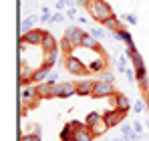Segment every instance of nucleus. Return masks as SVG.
Listing matches in <instances>:
<instances>
[{"mask_svg":"<svg viewBox=\"0 0 149 141\" xmlns=\"http://www.w3.org/2000/svg\"><path fill=\"white\" fill-rule=\"evenodd\" d=\"M89 10V14H91V18L93 20H97L99 24H103L107 18H111L115 12H113V8H111V4H107L105 0H93L91 2V6L87 8Z\"/></svg>","mask_w":149,"mask_h":141,"instance_id":"obj_1","label":"nucleus"},{"mask_svg":"<svg viewBox=\"0 0 149 141\" xmlns=\"http://www.w3.org/2000/svg\"><path fill=\"white\" fill-rule=\"evenodd\" d=\"M65 69L69 70L71 75H89L91 73V69L79 57H74L73 52L71 54H65Z\"/></svg>","mask_w":149,"mask_h":141,"instance_id":"obj_2","label":"nucleus"},{"mask_svg":"<svg viewBox=\"0 0 149 141\" xmlns=\"http://www.w3.org/2000/svg\"><path fill=\"white\" fill-rule=\"evenodd\" d=\"M38 101H42L38 93H36V87H32V85H24L22 87V105H24V109H22V113H26L28 109H32Z\"/></svg>","mask_w":149,"mask_h":141,"instance_id":"obj_3","label":"nucleus"},{"mask_svg":"<svg viewBox=\"0 0 149 141\" xmlns=\"http://www.w3.org/2000/svg\"><path fill=\"white\" fill-rule=\"evenodd\" d=\"M117 93V89L113 87V83H107V81H95V89H93V95L95 99H107V97H113Z\"/></svg>","mask_w":149,"mask_h":141,"instance_id":"obj_4","label":"nucleus"},{"mask_svg":"<svg viewBox=\"0 0 149 141\" xmlns=\"http://www.w3.org/2000/svg\"><path fill=\"white\" fill-rule=\"evenodd\" d=\"M127 113H129V111H123V109L113 107V109H109V111H105V113H103V119H105L107 127L111 129V127H117L119 123H123V119H125Z\"/></svg>","mask_w":149,"mask_h":141,"instance_id":"obj_5","label":"nucleus"},{"mask_svg":"<svg viewBox=\"0 0 149 141\" xmlns=\"http://www.w3.org/2000/svg\"><path fill=\"white\" fill-rule=\"evenodd\" d=\"M45 34H47V30H42V28H32V30H28L24 32L22 36H20V45H42V38H45Z\"/></svg>","mask_w":149,"mask_h":141,"instance_id":"obj_6","label":"nucleus"},{"mask_svg":"<svg viewBox=\"0 0 149 141\" xmlns=\"http://www.w3.org/2000/svg\"><path fill=\"white\" fill-rule=\"evenodd\" d=\"M85 30L81 28V26H69L67 30H65V36H69L71 38V43H73V47H83V38H85Z\"/></svg>","mask_w":149,"mask_h":141,"instance_id":"obj_7","label":"nucleus"},{"mask_svg":"<svg viewBox=\"0 0 149 141\" xmlns=\"http://www.w3.org/2000/svg\"><path fill=\"white\" fill-rule=\"evenodd\" d=\"M54 95L61 97V99L77 95V83H56L54 85Z\"/></svg>","mask_w":149,"mask_h":141,"instance_id":"obj_8","label":"nucleus"},{"mask_svg":"<svg viewBox=\"0 0 149 141\" xmlns=\"http://www.w3.org/2000/svg\"><path fill=\"white\" fill-rule=\"evenodd\" d=\"M83 123L81 121H69L65 127H63V131H61V141H74V133H77V129L81 127Z\"/></svg>","mask_w":149,"mask_h":141,"instance_id":"obj_9","label":"nucleus"},{"mask_svg":"<svg viewBox=\"0 0 149 141\" xmlns=\"http://www.w3.org/2000/svg\"><path fill=\"white\" fill-rule=\"evenodd\" d=\"M109 99H111V107H117V109H123V111L133 109V105L129 103V99H127L121 91H117V93L113 95V97H109Z\"/></svg>","mask_w":149,"mask_h":141,"instance_id":"obj_10","label":"nucleus"},{"mask_svg":"<svg viewBox=\"0 0 149 141\" xmlns=\"http://www.w3.org/2000/svg\"><path fill=\"white\" fill-rule=\"evenodd\" d=\"M135 81H137V87H139L141 91H149L147 67H139V69H135Z\"/></svg>","mask_w":149,"mask_h":141,"instance_id":"obj_11","label":"nucleus"},{"mask_svg":"<svg viewBox=\"0 0 149 141\" xmlns=\"http://www.w3.org/2000/svg\"><path fill=\"white\" fill-rule=\"evenodd\" d=\"M34 87H36V93H38L40 99H52V97H56V95H54V85H50L49 81L36 83Z\"/></svg>","mask_w":149,"mask_h":141,"instance_id":"obj_12","label":"nucleus"},{"mask_svg":"<svg viewBox=\"0 0 149 141\" xmlns=\"http://www.w3.org/2000/svg\"><path fill=\"white\" fill-rule=\"evenodd\" d=\"M93 89H95V81H91V79H83L77 83V95H81V97L93 95Z\"/></svg>","mask_w":149,"mask_h":141,"instance_id":"obj_13","label":"nucleus"},{"mask_svg":"<svg viewBox=\"0 0 149 141\" xmlns=\"http://www.w3.org/2000/svg\"><path fill=\"white\" fill-rule=\"evenodd\" d=\"M40 48L45 50V54H47V52H52V50H56V48H58V43H56V38L50 34L49 30H47L45 38H42V45H40Z\"/></svg>","mask_w":149,"mask_h":141,"instance_id":"obj_14","label":"nucleus"},{"mask_svg":"<svg viewBox=\"0 0 149 141\" xmlns=\"http://www.w3.org/2000/svg\"><path fill=\"white\" fill-rule=\"evenodd\" d=\"M93 139H95V135L87 125H81L74 133V141H93Z\"/></svg>","mask_w":149,"mask_h":141,"instance_id":"obj_15","label":"nucleus"},{"mask_svg":"<svg viewBox=\"0 0 149 141\" xmlns=\"http://www.w3.org/2000/svg\"><path fill=\"white\" fill-rule=\"evenodd\" d=\"M113 38H115V40H123L127 47H135V43H133V36H131V32H129L127 28H121V30L113 32Z\"/></svg>","mask_w":149,"mask_h":141,"instance_id":"obj_16","label":"nucleus"},{"mask_svg":"<svg viewBox=\"0 0 149 141\" xmlns=\"http://www.w3.org/2000/svg\"><path fill=\"white\" fill-rule=\"evenodd\" d=\"M50 70H52V69H47L45 65H40L38 69L32 73V83L36 85V83H42V81H47V79H49V75H50Z\"/></svg>","mask_w":149,"mask_h":141,"instance_id":"obj_17","label":"nucleus"},{"mask_svg":"<svg viewBox=\"0 0 149 141\" xmlns=\"http://www.w3.org/2000/svg\"><path fill=\"white\" fill-rule=\"evenodd\" d=\"M87 127H89V129L93 131V135H95V137H101V135H103V133H105V131L109 129V127H107V123H105V119H103V117H101L99 121H95L93 125H87Z\"/></svg>","mask_w":149,"mask_h":141,"instance_id":"obj_18","label":"nucleus"},{"mask_svg":"<svg viewBox=\"0 0 149 141\" xmlns=\"http://www.w3.org/2000/svg\"><path fill=\"white\" fill-rule=\"evenodd\" d=\"M103 26H105L107 30H111V32H117V30H121V28H125V26H123V22H121V20H119V18H117L115 14H113L111 18H107V20L103 22Z\"/></svg>","mask_w":149,"mask_h":141,"instance_id":"obj_19","label":"nucleus"},{"mask_svg":"<svg viewBox=\"0 0 149 141\" xmlns=\"http://www.w3.org/2000/svg\"><path fill=\"white\" fill-rule=\"evenodd\" d=\"M36 22H38V16H36V14H30V16H26L24 20H22V24H20V30H22V34H24V32H28V30H32Z\"/></svg>","mask_w":149,"mask_h":141,"instance_id":"obj_20","label":"nucleus"},{"mask_svg":"<svg viewBox=\"0 0 149 141\" xmlns=\"http://www.w3.org/2000/svg\"><path fill=\"white\" fill-rule=\"evenodd\" d=\"M32 73H34V70H30L26 65L20 67V85H22V87H24V85H34V83H32Z\"/></svg>","mask_w":149,"mask_h":141,"instance_id":"obj_21","label":"nucleus"},{"mask_svg":"<svg viewBox=\"0 0 149 141\" xmlns=\"http://www.w3.org/2000/svg\"><path fill=\"white\" fill-rule=\"evenodd\" d=\"M58 52H61V48H56V50H52V52H47V54H45L42 65H45L47 69H52V67L56 65V57H58Z\"/></svg>","mask_w":149,"mask_h":141,"instance_id":"obj_22","label":"nucleus"},{"mask_svg":"<svg viewBox=\"0 0 149 141\" xmlns=\"http://www.w3.org/2000/svg\"><path fill=\"white\" fill-rule=\"evenodd\" d=\"M58 48H61L65 54H71L74 47H73V43H71V38H69V36H63V38L58 40Z\"/></svg>","mask_w":149,"mask_h":141,"instance_id":"obj_23","label":"nucleus"},{"mask_svg":"<svg viewBox=\"0 0 149 141\" xmlns=\"http://www.w3.org/2000/svg\"><path fill=\"white\" fill-rule=\"evenodd\" d=\"M105 67H107V57H105V59H97V61H93V63L89 65L91 73H101V70H105Z\"/></svg>","mask_w":149,"mask_h":141,"instance_id":"obj_24","label":"nucleus"},{"mask_svg":"<svg viewBox=\"0 0 149 141\" xmlns=\"http://www.w3.org/2000/svg\"><path fill=\"white\" fill-rule=\"evenodd\" d=\"M131 63H133V69H139V67H145V63H143V57L139 54V50L133 54V59H131Z\"/></svg>","mask_w":149,"mask_h":141,"instance_id":"obj_25","label":"nucleus"},{"mask_svg":"<svg viewBox=\"0 0 149 141\" xmlns=\"http://www.w3.org/2000/svg\"><path fill=\"white\" fill-rule=\"evenodd\" d=\"M99 79H101V81H107V83H115V75H113L111 70H101Z\"/></svg>","mask_w":149,"mask_h":141,"instance_id":"obj_26","label":"nucleus"},{"mask_svg":"<svg viewBox=\"0 0 149 141\" xmlns=\"http://www.w3.org/2000/svg\"><path fill=\"white\" fill-rule=\"evenodd\" d=\"M101 117H103L101 113H95V111H93V113H89V115H87V119H85V125H93V123H95V121H99Z\"/></svg>","mask_w":149,"mask_h":141,"instance_id":"obj_27","label":"nucleus"},{"mask_svg":"<svg viewBox=\"0 0 149 141\" xmlns=\"http://www.w3.org/2000/svg\"><path fill=\"white\" fill-rule=\"evenodd\" d=\"M50 16H52L50 14V8H47V6L40 8V22H50Z\"/></svg>","mask_w":149,"mask_h":141,"instance_id":"obj_28","label":"nucleus"},{"mask_svg":"<svg viewBox=\"0 0 149 141\" xmlns=\"http://www.w3.org/2000/svg\"><path fill=\"white\" fill-rule=\"evenodd\" d=\"M20 141H42V135H38V133H30V135H22Z\"/></svg>","mask_w":149,"mask_h":141,"instance_id":"obj_29","label":"nucleus"},{"mask_svg":"<svg viewBox=\"0 0 149 141\" xmlns=\"http://www.w3.org/2000/svg\"><path fill=\"white\" fill-rule=\"evenodd\" d=\"M145 107H147V105H145V101H137V103L133 105V113H137V115H139Z\"/></svg>","mask_w":149,"mask_h":141,"instance_id":"obj_30","label":"nucleus"},{"mask_svg":"<svg viewBox=\"0 0 149 141\" xmlns=\"http://www.w3.org/2000/svg\"><path fill=\"white\" fill-rule=\"evenodd\" d=\"M91 34H93L95 38H99V40L105 38V30H103V28H93V30H91Z\"/></svg>","mask_w":149,"mask_h":141,"instance_id":"obj_31","label":"nucleus"},{"mask_svg":"<svg viewBox=\"0 0 149 141\" xmlns=\"http://www.w3.org/2000/svg\"><path fill=\"white\" fill-rule=\"evenodd\" d=\"M125 75H127V81L133 85V83H135V69H127V70H125Z\"/></svg>","mask_w":149,"mask_h":141,"instance_id":"obj_32","label":"nucleus"},{"mask_svg":"<svg viewBox=\"0 0 149 141\" xmlns=\"http://www.w3.org/2000/svg\"><path fill=\"white\" fill-rule=\"evenodd\" d=\"M65 16H67V14H61V12H54V14L50 16V22H61V20H63Z\"/></svg>","mask_w":149,"mask_h":141,"instance_id":"obj_33","label":"nucleus"},{"mask_svg":"<svg viewBox=\"0 0 149 141\" xmlns=\"http://www.w3.org/2000/svg\"><path fill=\"white\" fill-rule=\"evenodd\" d=\"M65 14H67L71 20H74V18H77V8H74V6H69V10H67Z\"/></svg>","mask_w":149,"mask_h":141,"instance_id":"obj_34","label":"nucleus"},{"mask_svg":"<svg viewBox=\"0 0 149 141\" xmlns=\"http://www.w3.org/2000/svg\"><path fill=\"white\" fill-rule=\"evenodd\" d=\"M47 81H49L50 85H56V83H58V75H56V73H52V70H50V75H49V79H47Z\"/></svg>","mask_w":149,"mask_h":141,"instance_id":"obj_35","label":"nucleus"},{"mask_svg":"<svg viewBox=\"0 0 149 141\" xmlns=\"http://www.w3.org/2000/svg\"><path fill=\"white\" fill-rule=\"evenodd\" d=\"M123 18H125V20H127L129 24H133V26L137 24V16H135V14H125Z\"/></svg>","mask_w":149,"mask_h":141,"instance_id":"obj_36","label":"nucleus"},{"mask_svg":"<svg viewBox=\"0 0 149 141\" xmlns=\"http://www.w3.org/2000/svg\"><path fill=\"white\" fill-rule=\"evenodd\" d=\"M133 131H135L133 127H129V125H121V133H123V135H131Z\"/></svg>","mask_w":149,"mask_h":141,"instance_id":"obj_37","label":"nucleus"},{"mask_svg":"<svg viewBox=\"0 0 149 141\" xmlns=\"http://www.w3.org/2000/svg\"><path fill=\"white\" fill-rule=\"evenodd\" d=\"M137 52V48L135 47H127V50H125V57H129V59H133V54Z\"/></svg>","mask_w":149,"mask_h":141,"instance_id":"obj_38","label":"nucleus"},{"mask_svg":"<svg viewBox=\"0 0 149 141\" xmlns=\"http://www.w3.org/2000/svg\"><path fill=\"white\" fill-rule=\"evenodd\" d=\"M91 2H93V0H77V4H79V6H83V8H89V6H91Z\"/></svg>","mask_w":149,"mask_h":141,"instance_id":"obj_39","label":"nucleus"},{"mask_svg":"<svg viewBox=\"0 0 149 141\" xmlns=\"http://www.w3.org/2000/svg\"><path fill=\"white\" fill-rule=\"evenodd\" d=\"M143 101L147 105V111H149V91H143Z\"/></svg>","mask_w":149,"mask_h":141,"instance_id":"obj_40","label":"nucleus"},{"mask_svg":"<svg viewBox=\"0 0 149 141\" xmlns=\"http://www.w3.org/2000/svg\"><path fill=\"white\" fill-rule=\"evenodd\" d=\"M65 6H67V2H65V0H58V2H56V10H63Z\"/></svg>","mask_w":149,"mask_h":141,"instance_id":"obj_41","label":"nucleus"},{"mask_svg":"<svg viewBox=\"0 0 149 141\" xmlns=\"http://www.w3.org/2000/svg\"><path fill=\"white\" fill-rule=\"evenodd\" d=\"M133 129H135V131H137V133H141V131H143V125H141V123H139V121H137V123H135V125H133Z\"/></svg>","mask_w":149,"mask_h":141,"instance_id":"obj_42","label":"nucleus"},{"mask_svg":"<svg viewBox=\"0 0 149 141\" xmlns=\"http://www.w3.org/2000/svg\"><path fill=\"white\" fill-rule=\"evenodd\" d=\"M34 133H38V135H42V129H40V125H34Z\"/></svg>","mask_w":149,"mask_h":141,"instance_id":"obj_43","label":"nucleus"},{"mask_svg":"<svg viewBox=\"0 0 149 141\" xmlns=\"http://www.w3.org/2000/svg\"><path fill=\"white\" fill-rule=\"evenodd\" d=\"M65 2H67V6H74L77 4V0H65Z\"/></svg>","mask_w":149,"mask_h":141,"instance_id":"obj_44","label":"nucleus"},{"mask_svg":"<svg viewBox=\"0 0 149 141\" xmlns=\"http://www.w3.org/2000/svg\"><path fill=\"white\" fill-rule=\"evenodd\" d=\"M111 141H119V139H111Z\"/></svg>","mask_w":149,"mask_h":141,"instance_id":"obj_45","label":"nucleus"},{"mask_svg":"<svg viewBox=\"0 0 149 141\" xmlns=\"http://www.w3.org/2000/svg\"><path fill=\"white\" fill-rule=\"evenodd\" d=\"M147 129H149V123H147Z\"/></svg>","mask_w":149,"mask_h":141,"instance_id":"obj_46","label":"nucleus"}]
</instances>
